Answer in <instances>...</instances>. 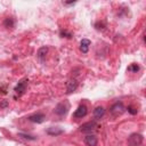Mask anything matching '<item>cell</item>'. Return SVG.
I'll return each mask as SVG.
<instances>
[{"instance_id": "12", "label": "cell", "mask_w": 146, "mask_h": 146, "mask_svg": "<svg viewBox=\"0 0 146 146\" xmlns=\"http://www.w3.org/2000/svg\"><path fill=\"white\" fill-rule=\"evenodd\" d=\"M63 132H64V130L60 129V128H57V127H50V128L47 129V133L50 135V136H59Z\"/></svg>"}, {"instance_id": "10", "label": "cell", "mask_w": 146, "mask_h": 146, "mask_svg": "<svg viewBox=\"0 0 146 146\" xmlns=\"http://www.w3.org/2000/svg\"><path fill=\"white\" fill-rule=\"evenodd\" d=\"M104 115H105V108H104L103 106H97V107L94 110V116H95L96 120L102 119Z\"/></svg>"}, {"instance_id": "9", "label": "cell", "mask_w": 146, "mask_h": 146, "mask_svg": "<svg viewBox=\"0 0 146 146\" xmlns=\"http://www.w3.org/2000/svg\"><path fill=\"white\" fill-rule=\"evenodd\" d=\"M84 143L88 146H96L98 140H97V137L95 135H88V136L84 137Z\"/></svg>"}, {"instance_id": "1", "label": "cell", "mask_w": 146, "mask_h": 146, "mask_svg": "<svg viewBox=\"0 0 146 146\" xmlns=\"http://www.w3.org/2000/svg\"><path fill=\"white\" fill-rule=\"evenodd\" d=\"M27 82H29V80L25 78V79H22L17 84H16V87L14 88V91H15V98H17V97H21L24 92H25V90H26V88H27Z\"/></svg>"}, {"instance_id": "14", "label": "cell", "mask_w": 146, "mask_h": 146, "mask_svg": "<svg viewBox=\"0 0 146 146\" xmlns=\"http://www.w3.org/2000/svg\"><path fill=\"white\" fill-rule=\"evenodd\" d=\"M47 52H48V48L47 47H41L39 50H38V57L41 59V60H43L44 59V57H46V55H47Z\"/></svg>"}, {"instance_id": "13", "label": "cell", "mask_w": 146, "mask_h": 146, "mask_svg": "<svg viewBox=\"0 0 146 146\" xmlns=\"http://www.w3.org/2000/svg\"><path fill=\"white\" fill-rule=\"evenodd\" d=\"M3 26L6 29H13L15 26V19L13 17H7L3 21Z\"/></svg>"}, {"instance_id": "3", "label": "cell", "mask_w": 146, "mask_h": 146, "mask_svg": "<svg viewBox=\"0 0 146 146\" xmlns=\"http://www.w3.org/2000/svg\"><path fill=\"white\" fill-rule=\"evenodd\" d=\"M68 108H70V104H68L67 102H62V103H58V104L56 105V107H55V113H56L57 115H59V116H63V115H65V114L67 113Z\"/></svg>"}, {"instance_id": "17", "label": "cell", "mask_w": 146, "mask_h": 146, "mask_svg": "<svg viewBox=\"0 0 146 146\" xmlns=\"http://www.w3.org/2000/svg\"><path fill=\"white\" fill-rule=\"evenodd\" d=\"M18 136L19 137H22V138H24V139H30V140H35V137H33V136H29V135H26V133H18Z\"/></svg>"}, {"instance_id": "5", "label": "cell", "mask_w": 146, "mask_h": 146, "mask_svg": "<svg viewBox=\"0 0 146 146\" xmlns=\"http://www.w3.org/2000/svg\"><path fill=\"white\" fill-rule=\"evenodd\" d=\"M87 113H88L87 106H86V105H80V106L75 110V112L73 113V116H74L75 119H82V117H84V116L87 115Z\"/></svg>"}, {"instance_id": "8", "label": "cell", "mask_w": 146, "mask_h": 146, "mask_svg": "<svg viewBox=\"0 0 146 146\" xmlns=\"http://www.w3.org/2000/svg\"><path fill=\"white\" fill-rule=\"evenodd\" d=\"M78 86H79V83H78V81H76L75 79L70 80V81L66 83V90H67V94L74 92V91L78 89Z\"/></svg>"}, {"instance_id": "2", "label": "cell", "mask_w": 146, "mask_h": 146, "mask_svg": "<svg viewBox=\"0 0 146 146\" xmlns=\"http://www.w3.org/2000/svg\"><path fill=\"white\" fill-rule=\"evenodd\" d=\"M124 112V105L122 102H116L110 107V113L113 116H119Z\"/></svg>"}, {"instance_id": "20", "label": "cell", "mask_w": 146, "mask_h": 146, "mask_svg": "<svg viewBox=\"0 0 146 146\" xmlns=\"http://www.w3.org/2000/svg\"><path fill=\"white\" fill-rule=\"evenodd\" d=\"M5 106H7V103H2L1 104V107H5Z\"/></svg>"}, {"instance_id": "18", "label": "cell", "mask_w": 146, "mask_h": 146, "mask_svg": "<svg viewBox=\"0 0 146 146\" xmlns=\"http://www.w3.org/2000/svg\"><path fill=\"white\" fill-rule=\"evenodd\" d=\"M128 112L131 113V114H133V115L137 114V110H135L132 106H128Z\"/></svg>"}, {"instance_id": "19", "label": "cell", "mask_w": 146, "mask_h": 146, "mask_svg": "<svg viewBox=\"0 0 146 146\" xmlns=\"http://www.w3.org/2000/svg\"><path fill=\"white\" fill-rule=\"evenodd\" d=\"M65 5H73V3H75V1H70V2H64Z\"/></svg>"}, {"instance_id": "6", "label": "cell", "mask_w": 146, "mask_h": 146, "mask_svg": "<svg viewBox=\"0 0 146 146\" xmlns=\"http://www.w3.org/2000/svg\"><path fill=\"white\" fill-rule=\"evenodd\" d=\"M96 127H97V122L96 121H89V122H86L82 125H80V131H82V132L92 131V130L96 129Z\"/></svg>"}, {"instance_id": "15", "label": "cell", "mask_w": 146, "mask_h": 146, "mask_svg": "<svg viewBox=\"0 0 146 146\" xmlns=\"http://www.w3.org/2000/svg\"><path fill=\"white\" fill-rule=\"evenodd\" d=\"M129 72H133V73H137L139 70H140V67H139V65L138 64H131L130 66H128V68H127Z\"/></svg>"}, {"instance_id": "11", "label": "cell", "mask_w": 146, "mask_h": 146, "mask_svg": "<svg viewBox=\"0 0 146 146\" xmlns=\"http://www.w3.org/2000/svg\"><path fill=\"white\" fill-rule=\"evenodd\" d=\"M90 44H91L90 40H88V39H82L81 42H80V49H81V51H82L83 54H87L88 50H89V46H90Z\"/></svg>"}, {"instance_id": "4", "label": "cell", "mask_w": 146, "mask_h": 146, "mask_svg": "<svg viewBox=\"0 0 146 146\" xmlns=\"http://www.w3.org/2000/svg\"><path fill=\"white\" fill-rule=\"evenodd\" d=\"M128 143L130 146H140L143 143V136L140 133H132L128 138Z\"/></svg>"}, {"instance_id": "16", "label": "cell", "mask_w": 146, "mask_h": 146, "mask_svg": "<svg viewBox=\"0 0 146 146\" xmlns=\"http://www.w3.org/2000/svg\"><path fill=\"white\" fill-rule=\"evenodd\" d=\"M59 34H60V36H65V38H68V39H71L72 36H73V34L71 33V32H68V31H66V30H60L59 31Z\"/></svg>"}, {"instance_id": "7", "label": "cell", "mask_w": 146, "mask_h": 146, "mask_svg": "<svg viewBox=\"0 0 146 146\" xmlns=\"http://www.w3.org/2000/svg\"><path fill=\"white\" fill-rule=\"evenodd\" d=\"M27 119H29V121L34 122V123H42L46 119V115L43 113H35V114L30 115Z\"/></svg>"}]
</instances>
